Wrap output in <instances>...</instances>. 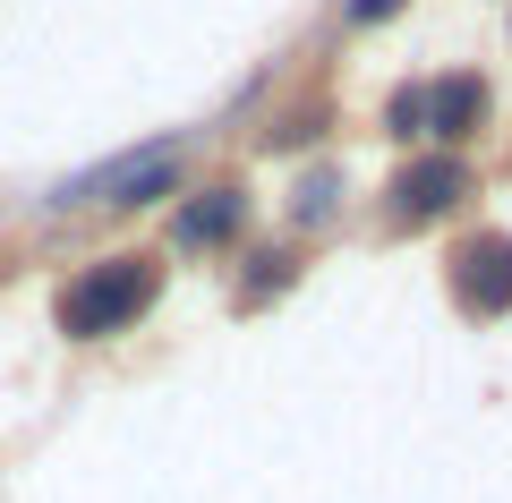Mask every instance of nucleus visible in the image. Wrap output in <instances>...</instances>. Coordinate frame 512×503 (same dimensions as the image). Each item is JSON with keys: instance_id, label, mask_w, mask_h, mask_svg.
Wrapping results in <instances>:
<instances>
[{"instance_id": "1", "label": "nucleus", "mask_w": 512, "mask_h": 503, "mask_svg": "<svg viewBox=\"0 0 512 503\" xmlns=\"http://www.w3.org/2000/svg\"><path fill=\"white\" fill-rule=\"evenodd\" d=\"M154 299V265L146 256H103L94 273H77L69 290H60V333L69 342H103V333H120V324H137Z\"/></svg>"}, {"instance_id": "2", "label": "nucleus", "mask_w": 512, "mask_h": 503, "mask_svg": "<svg viewBox=\"0 0 512 503\" xmlns=\"http://www.w3.org/2000/svg\"><path fill=\"white\" fill-rule=\"evenodd\" d=\"M163 188H180V145H146V154H120L103 162V171H86V180L52 188V205H154Z\"/></svg>"}, {"instance_id": "3", "label": "nucleus", "mask_w": 512, "mask_h": 503, "mask_svg": "<svg viewBox=\"0 0 512 503\" xmlns=\"http://www.w3.org/2000/svg\"><path fill=\"white\" fill-rule=\"evenodd\" d=\"M453 265H461V299H470L478 316H504V307H512V239H504V231L461 239Z\"/></svg>"}, {"instance_id": "4", "label": "nucleus", "mask_w": 512, "mask_h": 503, "mask_svg": "<svg viewBox=\"0 0 512 503\" xmlns=\"http://www.w3.org/2000/svg\"><path fill=\"white\" fill-rule=\"evenodd\" d=\"M453 197H470V162L461 154H427V162H410L402 180H393V214L402 222H436Z\"/></svg>"}, {"instance_id": "5", "label": "nucleus", "mask_w": 512, "mask_h": 503, "mask_svg": "<svg viewBox=\"0 0 512 503\" xmlns=\"http://www.w3.org/2000/svg\"><path fill=\"white\" fill-rule=\"evenodd\" d=\"M478 120H487V86H478V77H444V86L427 94V137L461 145Z\"/></svg>"}, {"instance_id": "6", "label": "nucleus", "mask_w": 512, "mask_h": 503, "mask_svg": "<svg viewBox=\"0 0 512 503\" xmlns=\"http://www.w3.org/2000/svg\"><path fill=\"white\" fill-rule=\"evenodd\" d=\"M239 222H248V197L239 188H214V197H197L180 214V239L188 248H222V239H239Z\"/></svg>"}, {"instance_id": "7", "label": "nucleus", "mask_w": 512, "mask_h": 503, "mask_svg": "<svg viewBox=\"0 0 512 503\" xmlns=\"http://www.w3.org/2000/svg\"><path fill=\"white\" fill-rule=\"evenodd\" d=\"M384 128H393V137H427V86L393 94V103H384Z\"/></svg>"}, {"instance_id": "8", "label": "nucleus", "mask_w": 512, "mask_h": 503, "mask_svg": "<svg viewBox=\"0 0 512 503\" xmlns=\"http://www.w3.org/2000/svg\"><path fill=\"white\" fill-rule=\"evenodd\" d=\"M333 214V171H316L308 188H299V222H325Z\"/></svg>"}, {"instance_id": "9", "label": "nucleus", "mask_w": 512, "mask_h": 503, "mask_svg": "<svg viewBox=\"0 0 512 503\" xmlns=\"http://www.w3.org/2000/svg\"><path fill=\"white\" fill-rule=\"evenodd\" d=\"M393 9H402V0H350L342 18H350V26H376V18H393Z\"/></svg>"}]
</instances>
